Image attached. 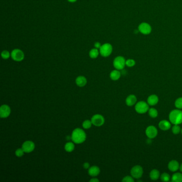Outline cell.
Returning <instances> with one entry per match:
<instances>
[{"instance_id": "cell-1", "label": "cell", "mask_w": 182, "mask_h": 182, "mask_svg": "<svg viewBox=\"0 0 182 182\" xmlns=\"http://www.w3.org/2000/svg\"><path fill=\"white\" fill-rule=\"evenodd\" d=\"M86 132L81 128H76L73 131L71 135V140L75 144L82 143L86 140Z\"/></svg>"}, {"instance_id": "cell-2", "label": "cell", "mask_w": 182, "mask_h": 182, "mask_svg": "<svg viewBox=\"0 0 182 182\" xmlns=\"http://www.w3.org/2000/svg\"><path fill=\"white\" fill-rule=\"evenodd\" d=\"M170 123L174 125H180L182 123V110H174L170 112L169 115Z\"/></svg>"}, {"instance_id": "cell-3", "label": "cell", "mask_w": 182, "mask_h": 182, "mask_svg": "<svg viewBox=\"0 0 182 182\" xmlns=\"http://www.w3.org/2000/svg\"><path fill=\"white\" fill-rule=\"evenodd\" d=\"M113 50L112 45L110 43H105L102 45L101 47L99 49V52L103 57H107L110 56Z\"/></svg>"}, {"instance_id": "cell-4", "label": "cell", "mask_w": 182, "mask_h": 182, "mask_svg": "<svg viewBox=\"0 0 182 182\" xmlns=\"http://www.w3.org/2000/svg\"><path fill=\"white\" fill-rule=\"evenodd\" d=\"M135 110L138 113H145L149 110V104L147 103L144 101L138 102L135 105Z\"/></svg>"}, {"instance_id": "cell-5", "label": "cell", "mask_w": 182, "mask_h": 182, "mask_svg": "<svg viewBox=\"0 0 182 182\" xmlns=\"http://www.w3.org/2000/svg\"><path fill=\"white\" fill-rule=\"evenodd\" d=\"M125 60L123 56H118L113 60L114 68L118 70H121L124 69L125 66Z\"/></svg>"}, {"instance_id": "cell-6", "label": "cell", "mask_w": 182, "mask_h": 182, "mask_svg": "<svg viewBox=\"0 0 182 182\" xmlns=\"http://www.w3.org/2000/svg\"><path fill=\"white\" fill-rule=\"evenodd\" d=\"M130 174L132 177L136 179H139L143 174V169L140 165L135 166L131 168Z\"/></svg>"}, {"instance_id": "cell-7", "label": "cell", "mask_w": 182, "mask_h": 182, "mask_svg": "<svg viewBox=\"0 0 182 182\" xmlns=\"http://www.w3.org/2000/svg\"><path fill=\"white\" fill-rule=\"evenodd\" d=\"M91 121L93 125L96 127H101L105 123L104 118L103 115L99 114L93 115L91 119Z\"/></svg>"}, {"instance_id": "cell-8", "label": "cell", "mask_w": 182, "mask_h": 182, "mask_svg": "<svg viewBox=\"0 0 182 182\" xmlns=\"http://www.w3.org/2000/svg\"><path fill=\"white\" fill-rule=\"evenodd\" d=\"M11 57L16 62H21L24 59L25 56L23 51L20 49H16L11 52Z\"/></svg>"}, {"instance_id": "cell-9", "label": "cell", "mask_w": 182, "mask_h": 182, "mask_svg": "<svg viewBox=\"0 0 182 182\" xmlns=\"http://www.w3.org/2000/svg\"><path fill=\"white\" fill-rule=\"evenodd\" d=\"M35 147V145L34 142L30 140H27L23 143L21 148L23 149L25 153H29L34 150Z\"/></svg>"}, {"instance_id": "cell-10", "label": "cell", "mask_w": 182, "mask_h": 182, "mask_svg": "<svg viewBox=\"0 0 182 182\" xmlns=\"http://www.w3.org/2000/svg\"><path fill=\"white\" fill-rule=\"evenodd\" d=\"M138 31L144 35H148L151 32L152 28L149 24L146 23H142L138 26Z\"/></svg>"}, {"instance_id": "cell-11", "label": "cell", "mask_w": 182, "mask_h": 182, "mask_svg": "<svg viewBox=\"0 0 182 182\" xmlns=\"http://www.w3.org/2000/svg\"><path fill=\"white\" fill-rule=\"evenodd\" d=\"M146 136L151 139L155 138L158 135V130L154 125H149L145 130Z\"/></svg>"}, {"instance_id": "cell-12", "label": "cell", "mask_w": 182, "mask_h": 182, "mask_svg": "<svg viewBox=\"0 0 182 182\" xmlns=\"http://www.w3.org/2000/svg\"><path fill=\"white\" fill-rule=\"evenodd\" d=\"M11 113V108L8 105H2L0 108V117L1 118H6Z\"/></svg>"}, {"instance_id": "cell-13", "label": "cell", "mask_w": 182, "mask_h": 182, "mask_svg": "<svg viewBox=\"0 0 182 182\" xmlns=\"http://www.w3.org/2000/svg\"><path fill=\"white\" fill-rule=\"evenodd\" d=\"M179 163L176 160H171L170 161L168 165V167L169 168V169L173 172L176 171L177 170L179 169Z\"/></svg>"}, {"instance_id": "cell-14", "label": "cell", "mask_w": 182, "mask_h": 182, "mask_svg": "<svg viewBox=\"0 0 182 182\" xmlns=\"http://www.w3.org/2000/svg\"><path fill=\"white\" fill-rule=\"evenodd\" d=\"M101 170L98 167L96 166H91L88 169V174L92 177L98 176L100 174Z\"/></svg>"}, {"instance_id": "cell-15", "label": "cell", "mask_w": 182, "mask_h": 182, "mask_svg": "<svg viewBox=\"0 0 182 182\" xmlns=\"http://www.w3.org/2000/svg\"><path fill=\"white\" fill-rule=\"evenodd\" d=\"M137 102V98L134 95H129L125 99V103L128 106H132L134 105Z\"/></svg>"}, {"instance_id": "cell-16", "label": "cell", "mask_w": 182, "mask_h": 182, "mask_svg": "<svg viewBox=\"0 0 182 182\" xmlns=\"http://www.w3.org/2000/svg\"><path fill=\"white\" fill-rule=\"evenodd\" d=\"M75 83L79 87H84L87 84V79L84 76H79L75 80Z\"/></svg>"}, {"instance_id": "cell-17", "label": "cell", "mask_w": 182, "mask_h": 182, "mask_svg": "<svg viewBox=\"0 0 182 182\" xmlns=\"http://www.w3.org/2000/svg\"><path fill=\"white\" fill-rule=\"evenodd\" d=\"M159 127L162 130H168L171 128V124L167 120H162L159 123Z\"/></svg>"}, {"instance_id": "cell-18", "label": "cell", "mask_w": 182, "mask_h": 182, "mask_svg": "<svg viewBox=\"0 0 182 182\" xmlns=\"http://www.w3.org/2000/svg\"><path fill=\"white\" fill-rule=\"evenodd\" d=\"M158 97L156 95H150L147 98V103L151 106H154L158 104Z\"/></svg>"}, {"instance_id": "cell-19", "label": "cell", "mask_w": 182, "mask_h": 182, "mask_svg": "<svg viewBox=\"0 0 182 182\" xmlns=\"http://www.w3.org/2000/svg\"><path fill=\"white\" fill-rule=\"evenodd\" d=\"M110 77L112 80H118L121 77V73L119 70L115 69L110 72Z\"/></svg>"}, {"instance_id": "cell-20", "label": "cell", "mask_w": 182, "mask_h": 182, "mask_svg": "<svg viewBox=\"0 0 182 182\" xmlns=\"http://www.w3.org/2000/svg\"><path fill=\"white\" fill-rule=\"evenodd\" d=\"M160 176V172L157 169H153L149 173V177L153 181H156L158 179Z\"/></svg>"}, {"instance_id": "cell-21", "label": "cell", "mask_w": 182, "mask_h": 182, "mask_svg": "<svg viewBox=\"0 0 182 182\" xmlns=\"http://www.w3.org/2000/svg\"><path fill=\"white\" fill-rule=\"evenodd\" d=\"M64 149L67 152H72L75 149L74 144L72 142H67L65 145Z\"/></svg>"}, {"instance_id": "cell-22", "label": "cell", "mask_w": 182, "mask_h": 182, "mask_svg": "<svg viewBox=\"0 0 182 182\" xmlns=\"http://www.w3.org/2000/svg\"><path fill=\"white\" fill-rule=\"evenodd\" d=\"M171 181L174 182H182V174L176 173L171 177Z\"/></svg>"}, {"instance_id": "cell-23", "label": "cell", "mask_w": 182, "mask_h": 182, "mask_svg": "<svg viewBox=\"0 0 182 182\" xmlns=\"http://www.w3.org/2000/svg\"><path fill=\"white\" fill-rule=\"evenodd\" d=\"M99 51L98 49L93 48L89 52V56L93 59H95L98 56Z\"/></svg>"}, {"instance_id": "cell-24", "label": "cell", "mask_w": 182, "mask_h": 182, "mask_svg": "<svg viewBox=\"0 0 182 182\" xmlns=\"http://www.w3.org/2000/svg\"><path fill=\"white\" fill-rule=\"evenodd\" d=\"M149 115L152 118H155L158 115V112L154 108H151L149 110Z\"/></svg>"}, {"instance_id": "cell-25", "label": "cell", "mask_w": 182, "mask_h": 182, "mask_svg": "<svg viewBox=\"0 0 182 182\" xmlns=\"http://www.w3.org/2000/svg\"><path fill=\"white\" fill-rule=\"evenodd\" d=\"M92 125H93V123H91V120H86L84 121L82 123V127L84 129H88L90 128L91 127Z\"/></svg>"}, {"instance_id": "cell-26", "label": "cell", "mask_w": 182, "mask_h": 182, "mask_svg": "<svg viewBox=\"0 0 182 182\" xmlns=\"http://www.w3.org/2000/svg\"><path fill=\"white\" fill-rule=\"evenodd\" d=\"M160 178H161V181L163 182H168L170 181V175L167 173L162 174L160 176Z\"/></svg>"}, {"instance_id": "cell-27", "label": "cell", "mask_w": 182, "mask_h": 182, "mask_svg": "<svg viewBox=\"0 0 182 182\" xmlns=\"http://www.w3.org/2000/svg\"><path fill=\"white\" fill-rule=\"evenodd\" d=\"M181 131V129L178 125H174L172 128V132L174 134H178Z\"/></svg>"}, {"instance_id": "cell-28", "label": "cell", "mask_w": 182, "mask_h": 182, "mask_svg": "<svg viewBox=\"0 0 182 182\" xmlns=\"http://www.w3.org/2000/svg\"><path fill=\"white\" fill-rule=\"evenodd\" d=\"M175 105L176 108L178 109H182V97H180L178 98L177 99L176 101L175 102Z\"/></svg>"}, {"instance_id": "cell-29", "label": "cell", "mask_w": 182, "mask_h": 182, "mask_svg": "<svg viewBox=\"0 0 182 182\" xmlns=\"http://www.w3.org/2000/svg\"><path fill=\"white\" fill-rule=\"evenodd\" d=\"M136 62L135 60L132 59H128L125 61V65L127 66L128 67H131L135 65Z\"/></svg>"}, {"instance_id": "cell-30", "label": "cell", "mask_w": 182, "mask_h": 182, "mask_svg": "<svg viewBox=\"0 0 182 182\" xmlns=\"http://www.w3.org/2000/svg\"><path fill=\"white\" fill-rule=\"evenodd\" d=\"M24 153L25 152L22 148L18 149L15 151V155H16V157H21L24 155Z\"/></svg>"}, {"instance_id": "cell-31", "label": "cell", "mask_w": 182, "mask_h": 182, "mask_svg": "<svg viewBox=\"0 0 182 182\" xmlns=\"http://www.w3.org/2000/svg\"><path fill=\"white\" fill-rule=\"evenodd\" d=\"M10 55H11L9 53V51L6 50H4L1 53V56L4 59H8L9 57H10Z\"/></svg>"}, {"instance_id": "cell-32", "label": "cell", "mask_w": 182, "mask_h": 182, "mask_svg": "<svg viewBox=\"0 0 182 182\" xmlns=\"http://www.w3.org/2000/svg\"><path fill=\"white\" fill-rule=\"evenodd\" d=\"M122 181L123 182H134V179L132 176H127L123 178Z\"/></svg>"}, {"instance_id": "cell-33", "label": "cell", "mask_w": 182, "mask_h": 182, "mask_svg": "<svg viewBox=\"0 0 182 182\" xmlns=\"http://www.w3.org/2000/svg\"><path fill=\"white\" fill-rule=\"evenodd\" d=\"M83 167L84 169H88L90 167V164L88 162H85L83 164Z\"/></svg>"}, {"instance_id": "cell-34", "label": "cell", "mask_w": 182, "mask_h": 182, "mask_svg": "<svg viewBox=\"0 0 182 182\" xmlns=\"http://www.w3.org/2000/svg\"><path fill=\"white\" fill-rule=\"evenodd\" d=\"M94 46H95V47L96 48H97V49H100V48L101 47V46H102V45H101V43H99V42H96L95 43V45H94Z\"/></svg>"}, {"instance_id": "cell-35", "label": "cell", "mask_w": 182, "mask_h": 182, "mask_svg": "<svg viewBox=\"0 0 182 182\" xmlns=\"http://www.w3.org/2000/svg\"><path fill=\"white\" fill-rule=\"evenodd\" d=\"M90 182H99V180L96 178H93L92 179H90L89 181Z\"/></svg>"}, {"instance_id": "cell-36", "label": "cell", "mask_w": 182, "mask_h": 182, "mask_svg": "<svg viewBox=\"0 0 182 182\" xmlns=\"http://www.w3.org/2000/svg\"><path fill=\"white\" fill-rule=\"evenodd\" d=\"M69 2H71V3H74L75 2H76L77 0H67Z\"/></svg>"}, {"instance_id": "cell-37", "label": "cell", "mask_w": 182, "mask_h": 182, "mask_svg": "<svg viewBox=\"0 0 182 182\" xmlns=\"http://www.w3.org/2000/svg\"><path fill=\"white\" fill-rule=\"evenodd\" d=\"M179 170L182 173V164L179 166Z\"/></svg>"}, {"instance_id": "cell-38", "label": "cell", "mask_w": 182, "mask_h": 182, "mask_svg": "<svg viewBox=\"0 0 182 182\" xmlns=\"http://www.w3.org/2000/svg\"><path fill=\"white\" fill-rule=\"evenodd\" d=\"M181 132H182V130H181Z\"/></svg>"}]
</instances>
